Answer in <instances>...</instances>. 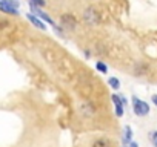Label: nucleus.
<instances>
[{
	"label": "nucleus",
	"mask_w": 157,
	"mask_h": 147,
	"mask_svg": "<svg viewBox=\"0 0 157 147\" xmlns=\"http://www.w3.org/2000/svg\"><path fill=\"white\" fill-rule=\"evenodd\" d=\"M149 141L152 142L154 147H157V130H151L149 132Z\"/></svg>",
	"instance_id": "1a4fd4ad"
},
{
	"label": "nucleus",
	"mask_w": 157,
	"mask_h": 147,
	"mask_svg": "<svg viewBox=\"0 0 157 147\" xmlns=\"http://www.w3.org/2000/svg\"><path fill=\"white\" fill-rule=\"evenodd\" d=\"M151 101H152V103H154V104H155V106H157V94H155V95H152V97H151Z\"/></svg>",
	"instance_id": "f8f14e48"
},
{
	"label": "nucleus",
	"mask_w": 157,
	"mask_h": 147,
	"mask_svg": "<svg viewBox=\"0 0 157 147\" xmlns=\"http://www.w3.org/2000/svg\"><path fill=\"white\" fill-rule=\"evenodd\" d=\"M0 11L5 13V14H11V16H17V14H19V13H17V8L11 6V5L6 3V2H0Z\"/></svg>",
	"instance_id": "7ed1b4c3"
},
{
	"label": "nucleus",
	"mask_w": 157,
	"mask_h": 147,
	"mask_svg": "<svg viewBox=\"0 0 157 147\" xmlns=\"http://www.w3.org/2000/svg\"><path fill=\"white\" fill-rule=\"evenodd\" d=\"M128 147H139V145H137V142H134V141H131Z\"/></svg>",
	"instance_id": "ddd939ff"
},
{
	"label": "nucleus",
	"mask_w": 157,
	"mask_h": 147,
	"mask_svg": "<svg viewBox=\"0 0 157 147\" xmlns=\"http://www.w3.org/2000/svg\"><path fill=\"white\" fill-rule=\"evenodd\" d=\"M62 25H63L65 28H68V29H74L75 25H77V20H75V17L71 16V14H63V16H62Z\"/></svg>",
	"instance_id": "f03ea898"
},
{
	"label": "nucleus",
	"mask_w": 157,
	"mask_h": 147,
	"mask_svg": "<svg viewBox=\"0 0 157 147\" xmlns=\"http://www.w3.org/2000/svg\"><path fill=\"white\" fill-rule=\"evenodd\" d=\"M93 147H111V145H109V142H108L106 139H97V141L93 144Z\"/></svg>",
	"instance_id": "6e6552de"
},
{
	"label": "nucleus",
	"mask_w": 157,
	"mask_h": 147,
	"mask_svg": "<svg viewBox=\"0 0 157 147\" xmlns=\"http://www.w3.org/2000/svg\"><path fill=\"white\" fill-rule=\"evenodd\" d=\"M132 110L137 117H145V115L149 113V106H148V103L142 101L140 98H137L134 95L132 97Z\"/></svg>",
	"instance_id": "f257e3e1"
},
{
	"label": "nucleus",
	"mask_w": 157,
	"mask_h": 147,
	"mask_svg": "<svg viewBox=\"0 0 157 147\" xmlns=\"http://www.w3.org/2000/svg\"><path fill=\"white\" fill-rule=\"evenodd\" d=\"M0 2H8V0H0Z\"/></svg>",
	"instance_id": "4468645a"
},
{
	"label": "nucleus",
	"mask_w": 157,
	"mask_h": 147,
	"mask_svg": "<svg viewBox=\"0 0 157 147\" xmlns=\"http://www.w3.org/2000/svg\"><path fill=\"white\" fill-rule=\"evenodd\" d=\"M26 17H28V20H29V22H31V23H33L36 28H39V29H42V31H46V25H43V22H42V20H39L36 16L28 14Z\"/></svg>",
	"instance_id": "39448f33"
},
{
	"label": "nucleus",
	"mask_w": 157,
	"mask_h": 147,
	"mask_svg": "<svg viewBox=\"0 0 157 147\" xmlns=\"http://www.w3.org/2000/svg\"><path fill=\"white\" fill-rule=\"evenodd\" d=\"M131 139H132V130H131L129 126H126V127L123 129V142H125V144H129Z\"/></svg>",
	"instance_id": "423d86ee"
},
{
	"label": "nucleus",
	"mask_w": 157,
	"mask_h": 147,
	"mask_svg": "<svg viewBox=\"0 0 157 147\" xmlns=\"http://www.w3.org/2000/svg\"><path fill=\"white\" fill-rule=\"evenodd\" d=\"M111 98H113V101L116 104V115L117 117H123V101H120V97L116 95V94Z\"/></svg>",
	"instance_id": "20e7f679"
},
{
	"label": "nucleus",
	"mask_w": 157,
	"mask_h": 147,
	"mask_svg": "<svg viewBox=\"0 0 157 147\" xmlns=\"http://www.w3.org/2000/svg\"><path fill=\"white\" fill-rule=\"evenodd\" d=\"M29 2H31V3H34L36 6H45V5H46L45 0H29Z\"/></svg>",
	"instance_id": "9b49d317"
},
{
	"label": "nucleus",
	"mask_w": 157,
	"mask_h": 147,
	"mask_svg": "<svg viewBox=\"0 0 157 147\" xmlns=\"http://www.w3.org/2000/svg\"><path fill=\"white\" fill-rule=\"evenodd\" d=\"M108 84H109L113 89H119V88H120V81H119L116 77H109V78H108Z\"/></svg>",
	"instance_id": "0eeeda50"
},
{
	"label": "nucleus",
	"mask_w": 157,
	"mask_h": 147,
	"mask_svg": "<svg viewBox=\"0 0 157 147\" xmlns=\"http://www.w3.org/2000/svg\"><path fill=\"white\" fill-rule=\"evenodd\" d=\"M96 69H97V70H100L102 74H106V72H108V67H106L102 61H97V63H96Z\"/></svg>",
	"instance_id": "9d476101"
}]
</instances>
